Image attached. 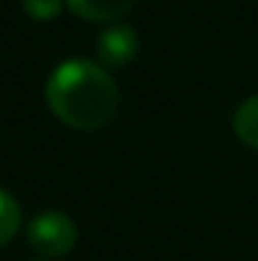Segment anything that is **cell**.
I'll return each instance as SVG.
<instances>
[{"instance_id":"obj_5","label":"cell","mask_w":258,"mask_h":261,"mask_svg":"<svg viewBox=\"0 0 258 261\" xmlns=\"http://www.w3.org/2000/svg\"><path fill=\"white\" fill-rule=\"evenodd\" d=\"M233 130L242 139V145L258 150V95L239 103V109L233 111Z\"/></svg>"},{"instance_id":"obj_1","label":"cell","mask_w":258,"mask_h":261,"mask_svg":"<svg viewBox=\"0 0 258 261\" xmlns=\"http://www.w3.org/2000/svg\"><path fill=\"white\" fill-rule=\"evenodd\" d=\"M45 97L53 117L72 130H97L114 120L120 92L100 61L67 59L50 72Z\"/></svg>"},{"instance_id":"obj_7","label":"cell","mask_w":258,"mask_h":261,"mask_svg":"<svg viewBox=\"0 0 258 261\" xmlns=\"http://www.w3.org/2000/svg\"><path fill=\"white\" fill-rule=\"evenodd\" d=\"M67 0H22V9H25V14L31 17V20L50 22L61 14V6Z\"/></svg>"},{"instance_id":"obj_4","label":"cell","mask_w":258,"mask_h":261,"mask_svg":"<svg viewBox=\"0 0 258 261\" xmlns=\"http://www.w3.org/2000/svg\"><path fill=\"white\" fill-rule=\"evenodd\" d=\"M67 6L86 22H117L136 6V0H67Z\"/></svg>"},{"instance_id":"obj_2","label":"cell","mask_w":258,"mask_h":261,"mask_svg":"<svg viewBox=\"0 0 258 261\" xmlns=\"http://www.w3.org/2000/svg\"><path fill=\"white\" fill-rule=\"evenodd\" d=\"M78 228L64 211H42L28 225V245L45 258H61L75 247Z\"/></svg>"},{"instance_id":"obj_3","label":"cell","mask_w":258,"mask_h":261,"mask_svg":"<svg viewBox=\"0 0 258 261\" xmlns=\"http://www.w3.org/2000/svg\"><path fill=\"white\" fill-rule=\"evenodd\" d=\"M139 53V36L136 31L125 22H111L100 36H97V61L106 70H120L131 64Z\"/></svg>"},{"instance_id":"obj_6","label":"cell","mask_w":258,"mask_h":261,"mask_svg":"<svg viewBox=\"0 0 258 261\" xmlns=\"http://www.w3.org/2000/svg\"><path fill=\"white\" fill-rule=\"evenodd\" d=\"M20 220H22L20 203L6 189H0V247H6L14 239V233L20 231Z\"/></svg>"},{"instance_id":"obj_8","label":"cell","mask_w":258,"mask_h":261,"mask_svg":"<svg viewBox=\"0 0 258 261\" xmlns=\"http://www.w3.org/2000/svg\"><path fill=\"white\" fill-rule=\"evenodd\" d=\"M34 261H39V258H34Z\"/></svg>"}]
</instances>
